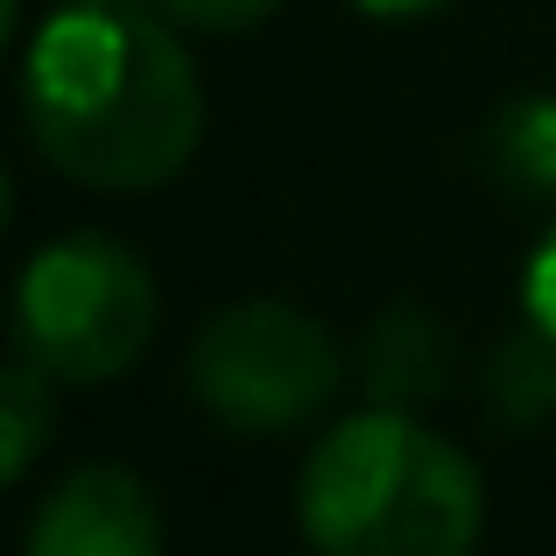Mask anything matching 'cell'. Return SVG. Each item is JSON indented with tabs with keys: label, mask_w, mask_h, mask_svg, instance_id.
Masks as SVG:
<instances>
[{
	"label": "cell",
	"mask_w": 556,
	"mask_h": 556,
	"mask_svg": "<svg viewBox=\"0 0 556 556\" xmlns=\"http://www.w3.org/2000/svg\"><path fill=\"white\" fill-rule=\"evenodd\" d=\"M28 135L85 190H155L198 155L204 85L155 0H64L22 56Z\"/></svg>",
	"instance_id": "6da1fadb"
},
{
	"label": "cell",
	"mask_w": 556,
	"mask_h": 556,
	"mask_svg": "<svg viewBox=\"0 0 556 556\" xmlns=\"http://www.w3.org/2000/svg\"><path fill=\"white\" fill-rule=\"evenodd\" d=\"M155 339V282L135 247L106 232L50 240L14 289V353L71 388L127 374Z\"/></svg>",
	"instance_id": "3957f363"
},
{
	"label": "cell",
	"mask_w": 556,
	"mask_h": 556,
	"mask_svg": "<svg viewBox=\"0 0 556 556\" xmlns=\"http://www.w3.org/2000/svg\"><path fill=\"white\" fill-rule=\"evenodd\" d=\"M345 380V353L289 303H232L190 339V394L232 430H289Z\"/></svg>",
	"instance_id": "277c9868"
},
{
	"label": "cell",
	"mask_w": 556,
	"mask_h": 556,
	"mask_svg": "<svg viewBox=\"0 0 556 556\" xmlns=\"http://www.w3.org/2000/svg\"><path fill=\"white\" fill-rule=\"evenodd\" d=\"M353 8L380 14V22H416V14H437V8H451V0H353Z\"/></svg>",
	"instance_id": "7c38bea8"
},
{
	"label": "cell",
	"mask_w": 556,
	"mask_h": 556,
	"mask_svg": "<svg viewBox=\"0 0 556 556\" xmlns=\"http://www.w3.org/2000/svg\"><path fill=\"white\" fill-rule=\"evenodd\" d=\"M486 402H493V416H507V422H543L549 416L556 408V331H543L529 317V325L493 353Z\"/></svg>",
	"instance_id": "9c48e42d"
},
{
	"label": "cell",
	"mask_w": 556,
	"mask_h": 556,
	"mask_svg": "<svg viewBox=\"0 0 556 556\" xmlns=\"http://www.w3.org/2000/svg\"><path fill=\"white\" fill-rule=\"evenodd\" d=\"M36 556H155L163 549V515L155 493L121 465H78L28 521Z\"/></svg>",
	"instance_id": "5b68a950"
},
{
	"label": "cell",
	"mask_w": 556,
	"mask_h": 556,
	"mask_svg": "<svg viewBox=\"0 0 556 556\" xmlns=\"http://www.w3.org/2000/svg\"><path fill=\"white\" fill-rule=\"evenodd\" d=\"M56 374L36 367L28 353L8 359V380H0V486H22L28 465L42 458V444L56 437Z\"/></svg>",
	"instance_id": "52a82bcc"
},
{
	"label": "cell",
	"mask_w": 556,
	"mask_h": 556,
	"mask_svg": "<svg viewBox=\"0 0 556 556\" xmlns=\"http://www.w3.org/2000/svg\"><path fill=\"white\" fill-rule=\"evenodd\" d=\"M296 521L325 556H465L486 529V486L465 451L374 402L317 437Z\"/></svg>",
	"instance_id": "7a4b0ae2"
},
{
	"label": "cell",
	"mask_w": 556,
	"mask_h": 556,
	"mask_svg": "<svg viewBox=\"0 0 556 556\" xmlns=\"http://www.w3.org/2000/svg\"><path fill=\"white\" fill-rule=\"evenodd\" d=\"M486 155H493V169H501L515 190L549 198V190H556V99H549V92L507 99V106L493 113Z\"/></svg>",
	"instance_id": "ba28073f"
},
{
	"label": "cell",
	"mask_w": 556,
	"mask_h": 556,
	"mask_svg": "<svg viewBox=\"0 0 556 556\" xmlns=\"http://www.w3.org/2000/svg\"><path fill=\"white\" fill-rule=\"evenodd\" d=\"M155 8L169 14V22H184V28H254V22H268L282 0H155Z\"/></svg>",
	"instance_id": "30bf717a"
},
{
	"label": "cell",
	"mask_w": 556,
	"mask_h": 556,
	"mask_svg": "<svg viewBox=\"0 0 556 556\" xmlns=\"http://www.w3.org/2000/svg\"><path fill=\"white\" fill-rule=\"evenodd\" d=\"M521 311L543 331H556V226L543 232V247L529 254V275H521Z\"/></svg>",
	"instance_id": "8fae6325"
},
{
	"label": "cell",
	"mask_w": 556,
	"mask_h": 556,
	"mask_svg": "<svg viewBox=\"0 0 556 556\" xmlns=\"http://www.w3.org/2000/svg\"><path fill=\"white\" fill-rule=\"evenodd\" d=\"M444 380H451V331L430 311H388L359 345V388L374 402L394 408L430 402V394H444Z\"/></svg>",
	"instance_id": "8992f818"
}]
</instances>
